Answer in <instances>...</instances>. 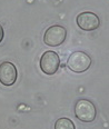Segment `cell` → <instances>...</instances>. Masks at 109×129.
<instances>
[{
	"label": "cell",
	"mask_w": 109,
	"mask_h": 129,
	"mask_svg": "<svg viewBox=\"0 0 109 129\" xmlns=\"http://www.w3.org/2000/svg\"><path fill=\"white\" fill-rule=\"evenodd\" d=\"M90 64H91V58L87 53L81 51H76L71 53L67 61L68 68L71 71L78 72V74H81V72L88 70Z\"/></svg>",
	"instance_id": "cell-1"
},
{
	"label": "cell",
	"mask_w": 109,
	"mask_h": 129,
	"mask_svg": "<svg viewBox=\"0 0 109 129\" xmlns=\"http://www.w3.org/2000/svg\"><path fill=\"white\" fill-rule=\"evenodd\" d=\"M75 115L84 122H91L96 118V107L90 100L80 99L75 106Z\"/></svg>",
	"instance_id": "cell-2"
},
{
	"label": "cell",
	"mask_w": 109,
	"mask_h": 129,
	"mask_svg": "<svg viewBox=\"0 0 109 129\" xmlns=\"http://www.w3.org/2000/svg\"><path fill=\"white\" fill-rule=\"evenodd\" d=\"M67 36V30L61 26H52L48 28L44 35L45 44L50 47H57L63 44Z\"/></svg>",
	"instance_id": "cell-3"
},
{
	"label": "cell",
	"mask_w": 109,
	"mask_h": 129,
	"mask_svg": "<svg viewBox=\"0 0 109 129\" xmlns=\"http://www.w3.org/2000/svg\"><path fill=\"white\" fill-rule=\"evenodd\" d=\"M60 66L59 56L54 51H46L40 58V68L46 75H54Z\"/></svg>",
	"instance_id": "cell-4"
},
{
	"label": "cell",
	"mask_w": 109,
	"mask_h": 129,
	"mask_svg": "<svg viewBox=\"0 0 109 129\" xmlns=\"http://www.w3.org/2000/svg\"><path fill=\"white\" fill-rule=\"evenodd\" d=\"M77 25L85 31H92L100 25V20L97 15L89 11L81 12L77 17Z\"/></svg>",
	"instance_id": "cell-5"
},
{
	"label": "cell",
	"mask_w": 109,
	"mask_h": 129,
	"mask_svg": "<svg viewBox=\"0 0 109 129\" xmlns=\"http://www.w3.org/2000/svg\"><path fill=\"white\" fill-rule=\"evenodd\" d=\"M17 80V69L11 62H2L0 64V82L5 86L14 85Z\"/></svg>",
	"instance_id": "cell-6"
},
{
	"label": "cell",
	"mask_w": 109,
	"mask_h": 129,
	"mask_svg": "<svg viewBox=\"0 0 109 129\" xmlns=\"http://www.w3.org/2000/svg\"><path fill=\"white\" fill-rule=\"evenodd\" d=\"M55 129H75V125L68 118H59L55 123Z\"/></svg>",
	"instance_id": "cell-7"
},
{
	"label": "cell",
	"mask_w": 109,
	"mask_h": 129,
	"mask_svg": "<svg viewBox=\"0 0 109 129\" xmlns=\"http://www.w3.org/2000/svg\"><path fill=\"white\" fill-rule=\"evenodd\" d=\"M2 39H4V28L0 26V42L2 41Z\"/></svg>",
	"instance_id": "cell-8"
}]
</instances>
